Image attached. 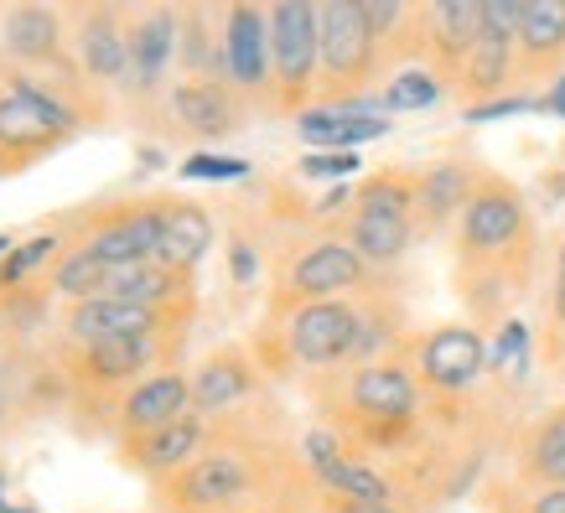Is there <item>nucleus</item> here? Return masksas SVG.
Listing matches in <instances>:
<instances>
[{
  "instance_id": "41",
  "label": "nucleus",
  "mask_w": 565,
  "mask_h": 513,
  "mask_svg": "<svg viewBox=\"0 0 565 513\" xmlns=\"http://www.w3.org/2000/svg\"><path fill=\"white\" fill-rule=\"evenodd\" d=\"M228 275H234V286H249V280L259 275V255L244 239L228 244Z\"/></svg>"
},
{
  "instance_id": "45",
  "label": "nucleus",
  "mask_w": 565,
  "mask_h": 513,
  "mask_svg": "<svg viewBox=\"0 0 565 513\" xmlns=\"http://www.w3.org/2000/svg\"><path fill=\"white\" fill-rule=\"evenodd\" d=\"M140 167H167V156H161V151H156V146H140Z\"/></svg>"
},
{
  "instance_id": "32",
  "label": "nucleus",
  "mask_w": 565,
  "mask_h": 513,
  "mask_svg": "<svg viewBox=\"0 0 565 513\" xmlns=\"http://www.w3.org/2000/svg\"><path fill=\"white\" fill-rule=\"evenodd\" d=\"M52 255H57V234H36V239L17 244L11 255L0 259V286H6V291H17L21 280H26L32 270H42Z\"/></svg>"
},
{
  "instance_id": "47",
  "label": "nucleus",
  "mask_w": 565,
  "mask_h": 513,
  "mask_svg": "<svg viewBox=\"0 0 565 513\" xmlns=\"http://www.w3.org/2000/svg\"><path fill=\"white\" fill-rule=\"evenodd\" d=\"M11 249H17V244H11V234H0V259L11 255Z\"/></svg>"
},
{
  "instance_id": "38",
  "label": "nucleus",
  "mask_w": 565,
  "mask_h": 513,
  "mask_svg": "<svg viewBox=\"0 0 565 513\" xmlns=\"http://www.w3.org/2000/svg\"><path fill=\"white\" fill-rule=\"evenodd\" d=\"M524 6L530 0H482V32H498V36H509V42H519Z\"/></svg>"
},
{
  "instance_id": "30",
  "label": "nucleus",
  "mask_w": 565,
  "mask_h": 513,
  "mask_svg": "<svg viewBox=\"0 0 565 513\" xmlns=\"http://www.w3.org/2000/svg\"><path fill=\"white\" fill-rule=\"evenodd\" d=\"M524 467H530V478H540V488H565V410L534 426Z\"/></svg>"
},
{
  "instance_id": "25",
  "label": "nucleus",
  "mask_w": 565,
  "mask_h": 513,
  "mask_svg": "<svg viewBox=\"0 0 565 513\" xmlns=\"http://www.w3.org/2000/svg\"><path fill=\"white\" fill-rule=\"evenodd\" d=\"M57 36H63V26H57V11H47V6H11L0 21V47L21 63H47L57 52Z\"/></svg>"
},
{
  "instance_id": "26",
  "label": "nucleus",
  "mask_w": 565,
  "mask_h": 513,
  "mask_svg": "<svg viewBox=\"0 0 565 513\" xmlns=\"http://www.w3.org/2000/svg\"><path fill=\"white\" fill-rule=\"evenodd\" d=\"M514 68H519L514 42H509V36H498V32H482L478 47L467 52V63H462L457 78H462L467 94H498V99H503V84L514 78Z\"/></svg>"
},
{
  "instance_id": "31",
  "label": "nucleus",
  "mask_w": 565,
  "mask_h": 513,
  "mask_svg": "<svg viewBox=\"0 0 565 513\" xmlns=\"http://www.w3.org/2000/svg\"><path fill=\"white\" fill-rule=\"evenodd\" d=\"M104 280H109V270H104L88 249H73V255L57 265V275H52V286H57L63 296H73V307H78V301H99Z\"/></svg>"
},
{
  "instance_id": "48",
  "label": "nucleus",
  "mask_w": 565,
  "mask_h": 513,
  "mask_svg": "<svg viewBox=\"0 0 565 513\" xmlns=\"http://www.w3.org/2000/svg\"><path fill=\"white\" fill-rule=\"evenodd\" d=\"M0 513H26V509H11V503H0Z\"/></svg>"
},
{
  "instance_id": "17",
  "label": "nucleus",
  "mask_w": 565,
  "mask_h": 513,
  "mask_svg": "<svg viewBox=\"0 0 565 513\" xmlns=\"http://www.w3.org/2000/svg\"><path fill=\"white\" fill-rule=\"evenodd\" d=\"M161 311H146V307H130V301H109V296H99V301H78V307L68 311V332L78 342H104V338H151L161 332Z\"/></svg>"
},
{
  "instance_id": "12",
  "label": "nucleus",
  "mask_w": 565,
  "mask_h": 513,
  "mask_svg": "<svg viewBox=\"0 0 565 513\" xmlns=\"http://www.w3.org/2000/svg\"><path fill=\"white\" fill-rule=\"evenodd\" d=\"M420 36H426L436 73H462L467 52L478 47L482 36V0H436L420 11Z\"/></svg>"
},
{
  "instance_id": "10",
  "label": "nucleus",
  "mask_w": 565,
  "mask_h": 513,
  "mask_svg": "<svg viewBox=\"0 0 565 513\" xmlns=\"http://www.w3.org/2000/svg\"><path fill=\"white\" fill-rule=\"evenodd\" d=\"M488 368V342L478 327H436L420 342V384L436 394H467Z\"/></svg>"
},
{
  "instance_id": "3",
  "label": "nucleus",
  "mask_w": 565,
  "mask_h": 513,
  "mask_svg": "<svg viewBox=\"0 0 565 513\" xmlns=\"http://www.w3.org/2000/svg\"><path fill=\"white\" fill-rule=\"evenodd\" d=\"M317 36H322V78L338 88V99L359 94L384 63L379 36L369 32L359 0H327L317 6Z\"/></svg>"
},
{
  "instance_id": "6",
  "label": "nucleus",
  "mask_w": 565,
  "mask_h": 513,
  "mask_svg": "<svg viewBox=\"0 0 565 513\" xmlns=\"http://www.w3.org/2000/svg\"><path fill=\"white\" fill-rule=\"evenodd\" d=\"M363 311L353 301H301L286 322V348L296 363L307 368H327V363L353 359Z\"/></svg>"
},
{
  "instance_id": "4",
  "label": "nucleus",
  "mask_w": 565,
  "mask_h": 513,
  "mask_svg": "<svg viewBox=\"0 0 565 513\" xmlns=\"http://www.w3.org/2000/svg\"><path fill=\"white\" fill-rule=\"evenodd\" d=\"M73 109L57 94H47L42 84H32L26 73L0 78V151L32 156L57 146L63 136H73Z\"/></svg>"
},
{
  "instance_id": "2",
  "label": "nucleus",
  "mask_w": 565,
  "mask_h": 513,
  "mask_svg": "<svg viewBox=\"0 0 565 513\" xmlns=\"http://www.w3.org/2000/svg\"><path fill=\"white\" fill-rule=\"evenodd\" d=\"M270 63H275V104L301 109L317 73H322V36H317V6L311 0H280L270 6Z\"/></svg>"
},
{
  "instance_id": "9",
  "label": "nucleus",
  "mask_w": 565,
  "mask_h": 513,
  "mask_svg": "<svg viewBox=\"0 0 565 513\" xmlns=\"http://www.w3.org/2000/svg\"><path fill=\"white\" fill-rule=\"evenodd\" d=\"M223 78L244 94H265L275 84L270 11H259L249 0L228 6V17H223Z\"/></svg>"
},
{
  "instance_id": "37",
  "label": "nucleus",
  "mask_w": 565,
  "mask_h": 513,
  "mask_svg": "<svg viewBox=\"0 0 565 513\" xmlns=\"http://www.w3.org/2000/svg\"><path fill=\"white\" fill-rule=\"evenodd\" d=\"M359 151H307L301 156V177H332V182H353L359 171Z\"/></svg>"
},
{
  "instance_id": "14",
  "label": "nucleus",
  "mask_w": 565,
  "mask_h": 513,
  "mask_svg": "<svg viewBox=\"0 0 565 513\" xmlns=\"http://www.w3.org/2000/svg\"><path fill=\"white\" fill-rule=\"evenodd\" d=\"M213 249V218L207 207L198 203H161V244H156V259L177 275H192Z\"/></svg>"
},
{
  "instance_id": "29",
  "label": "nucleus",
  "mask_w": 565,
  "mask_h": 513,
  "mask_svg": "<svg viewBox=\"0 0 565 513\" xmlns=\"http://www.w3.org/2000/svg\"><path fill=\"white\" fill-rule=\"evenodd\" d=\"M322 488L327 493H338L343 503H363V509H394L390 498H394V488H390V478L384 472H374L369 462H338L332 472L322 478Z\"/></svg>"
},
{
  "instance_id": "40",
  "label": "nucleus",
  "mask_w": 565,
  "mask_h": 513,
  "mask_svg": "<svg viewBox=\"0 0 565 513\" xmlns=\"http://www.w3.org/2000/svg\"><path fill=\"white\" fill-rule=\"evenodd\" d=\"M530 109H540V99H524V94H503V99L472 104V109H467V125H488V120H514V115H530Z\"/></svg>"
},
{
  "instance_id": "35",
  "label": "nucleus",
  "mask_w": 565,
  "mask_h": 513,
  "mask_svg": "<svg viewBox=\"0 0 565 513\" xmlns=\"http://www.w3.org/2000/svg\"><path fill=\"white\" fill-rule=\"evenodd\" d=\"M301 462L311 467V478H317V482H322L338 462H348L343 441H338V430H307V436H301Z\"/></svg>"
},
{
  "instance_id": "46",
  "label": "nucleus",
  "mask_w": 565,
  "mask_h": 513,
  "mask_svg": "<svg viewBox=\"0 0 565 513\" xmlns=\"http://www.w3.org/2000/svg\"><path fill=\"white\" fill-rule=\"evenodd\" d=\"M332 513H394V509H363V503H338Z\"/></svg>"
},
{
  "instance_id": "22",
  "label": "nucleus",
  "mask_w": 565,
  "mask_h": 513,
  "mask_svg": "<svg viewBox=\"0 0 565 513\" xmlns=\"http://www.w3.org/2000/svg\"><path fill=\"white\" fill-rule=\"evenodd\" d=\"M203 420L198 415H182V420H172V426L151 430V436H136V467L140 472H182V467H192L198 457H203Z\"/></svg>"
},
{
  "instance_id": "19",
  "label": "nucleus",
  "mask_w": 565,
  "mask_h": 513,
  "mask_svg": "<svg viewBox=\"0 0 565 513\" xmlns=\"http://www.w3.org/2000/svg\"><path fill=\"white\" fill-rule=\"evenodd\" d=\"M519 73L540 78L555 63H565V0H530L524 6V26H519Z\"/></svg>"
},
{
  "instance_id": "20",
  "label": "nucleus",
  "mask_w": 565,
  "mask_h": 513,
  "mask_svg": "<svg viewBox=\"0 0 565 513\" xmlns=\"http://www.w3.org/2000/svg\"><path fill=\"white\" fill-rule=\"evenodd\" d=\"M472 167H462V161H436V167L415 182V213H420V223H426L430 234L441 228V223L462 218V207L472 203Z\"/></svg>"
},
{
  "instance_id": "49",
  "label": "nucleus",
  "mask_w": 565,
  "mask_h": 513,
  "mask_svg": "<svg viewBox=\"0 0 565 513\" xmlns=\"http://www.w3.org/2000/svg\"><path fill=\"white\" fill-rule=\"evenodd\" d=\"M561 275H565V249H561Z\"/></svg>"
},
{
  "instance_id": "21",
  "label": "nucleus",
  "mask_w": 565,
  "mask_h": 513,
  "mask_svg": "<svg viewBox=\"0 0 565 513\" xmlns=\"http://www.w3.org/2000/svg\"><path fill=\"white\" fill-rule=\"evenodd\" d=\"M172 115L182 120V130L207 140H223L234 130V99L218 78H188L172 88Z\"/></svg>"
},
{
  "instance_id": "23",
  "label": "nucleus",
  "mask_w": 565,
  "mask_h": 513,
  "mask_svg": "<svg viewBox=\"0 0 565 513\" xmlns=\"http://www.w3.org/2000/svg\"><path fill=\"white\" fill-rule=\"evenodd\" d=\"M249 389H255V363L244 359L239 348H223V353H213V359L192 374V405H198L203 415L239 405Z\"/></svg>"
},
{
  "instance_id": "15",
  "label": "nucleus",
  "mask_w": 565,
  "mask_h": 513,
  "mask_svg": "<svg viewBox=\"0 0 565 513\" xmlns=\"http://www.w3.org/2000/svg\"><path fill=\"white\" fill-rule=\"evenodd\" d=\"M192 405V378L182 374H151V378H140L136 389L125 394V405H120V420L130 436H151V430L161 426H172V420H182Z\"/></svg>"
},
{
  "instance_id": "1",
  "label": "nucleus",
  "mask_w": 565,
  "mask_h": 513,
  "mask_svg": "<svg viewBox=\"0 0 565 513\" xmlns=\"http://www.w3.org/2000/svg\"><path fill=\"white\" fill-rule=\"evenodd\" d=\"M415 234V182L399 171H379L359 188L348 244L359 249L363 265H394L411 249Z\"/></svg>"
},
{
  "instance_id": "8",
  "label": "nucleus",
  "mask_w": 565,
  "mask_h": 513,
  "mask_svg": "<svg viewBox=\"0 0 565 513\" xmlns=\"http://www.w3.org/2000/svg\"><path fill=\"white\" fill-rule=\"evenodd\" d=\"M415 405H420V389H415L411 368L399 363H363L348 374V410L363 426H374V436H394L399 426H411Z\"/></svg>"
},
{
  "instance_id": "24",
  "label": "nucleus",
  "mask_w": 565,
  "mask_h": 513,
  "mask_svg": "<svg viewBox=\"0 0 565 513\" xmlns=\"http://www.w3.org/2000/svg\"><path fill=\"white\" fill-rule=\"evenodd\" d=\"M78 57L94 78H125L130 73V32L120 26L115 11H88L84 32H78Z\"/></svg>"
},
{
  "instance_id": "16",
  "label": "nucleus",
  "mask_w": 565,
  "mask_h": 513,
  "mask_svg": "<svg viewBox=\"0 0 565 513\" xmlns=\"http://www.w3.org/2000/svg\"><path fill=\"white\" fill-rule=\"evenodd\" d=\"M177 47H182V17L177 11H146L130 26V84L140 94H151L161 84V73L172 68Z\"/></svg>"
},
{
  "instance_id": "39",
  "label": "nucleus",
  "mask_w": 565,
  "mask_h": 513,
  "mask_svg": "<svg viewBox=\"0 0 565 513\" xmlns=\"http://www.w3.org/2000/svg\"><path fill=\"white\" fill-rule=\"evenodd\" d=\"M394 327H399L394 317H363V322H359V342H353V363H359V368L374 359V353H384V348H390Z\"/></svg>"
},
{
  "instance_id": "34",
  "label": "nucleus",
  "mask_w": 565,
  "mask_h": 513,
  "mask_svg": "<svg viewBox=\"0 0 565 513\" xmlns=\"http://www.w3.org/2000/svg\"><path fill=\"white\" fill-rule=\"evenodd\" d=\"M177 171H182L188 182H244V177H249V161H244V156L198 151V156H188Z\"/></svg>"
},
{
  "instance_id": "11",
  "label": "nucleus",
  "mask_w": 565,
  "mask_h": 513,
  "mask_svg": "<svg viewBox=\"0 0 565 513\" xmlns=\"http://www.w3.org/2000/svg\"><path fill=\"white\" fill-rule=\"evenodd\" d=\"M369 265L359 259V249L348 239H317L307 255L291 265L286 291L296 301H343V291H359Z\"/></svg>"
},
{
  "instance_id": "13",
  "label": "nucleus",
  "mask_w": 565,
  "mask_h": 513,
  "mask_svg": "<svg viewBox=\"0 0 565 513\" xmlns=\"http://www.w3.org/2000/svg\"><path fill=\"white\" fill-rule=\"evenodd\" d=\"M156 244H161V207H130L120 218L99 223L84 239V249L99 259L104 270H120V265L156 259Z\"/></svg>"
},
{
  "instance_id": "33",
  "label": "nucleus",
  "mask_w": 565,
  "mask_h": 513,
  "mask_svg": "<svg viewBox=\"0 0 565 513\" xmlns=\"http://www.w3.org/2000/svg\"><path fill=\"white\" fill-rule=\"evenodd\" d=\"M488 363H493L498 374H514V378L530 374V327H524V322H503L498 342L488 348Z\"/></svg>"
},
{
  "instance_id": "43",
  "label": "nucleus",
  "mask_w": 565,
  "mask_h": 513,
  "mask_svg": "<svg viewBox=\"0 0 565 513\" xmlns=\"http://www.w3.org/2000/svg\"><path fill=\"white\" fill-rule=\"evenodd\" d=\"M540 109H545V115H561V120H565V73L555 78V88H550L545 99H540Z\"/></svg>"
},
{
  "instance_id": "18",
  "label": "nucleus",
  "mask_w": 565,
  "mask_h": 513,
  "mask_svg": "<svg viewBox=\"0 0 565 513\" xmlns=\"http://www.w3.org/2000/svg\"><path fill=\"white\" fill-rule=\"evenodd\" d=\"M394 125L384 115H343V109H301L296 115V136L307 140L311 151H359L369 140H384Z\"/></svg>"
},
{
  "instance_id": "28",
  "label": "nucleus",
  "mask_w": 565,
  "mask_h": 513,
  "mask_svg": "<svg viewBox=\"0 0 565 513\" xmlns=\"http://www.w3.org/2000/svg\"><path fill=\"white\" fill-rule=\"evenodd\" d=\"M441 94H446V78L436 68H405L379 88V109L384 115H420L430 104H441Z\"/></svg>"
},
{
  "instance_id": "27",
  "label": "nucleus",
  "mask_w": 565,
  "mask_h": 513,
  "mask_svg": "<svg viewBox=\"0 0 565 513\" xmlns=\"http://www.w3.org/2000/svg\"><path fill=\"white\" fill-rule=\"evenodd\" d=\"M151 338H104L84 348V374L94 384H130V374H140L151 363Z\"/></svg>"
},
{
  "instance_id": "5",
  "label": "nucleus",
  "mask_w": 565,
  "mask_h": 513,
  "mask_svg": "<svg viewBox=\"0 0 565 513\" xmlns=\"http://www.w3.org/2000/svg\"><path fill=\"white\" fill-rule=\"evenodd\" d=\"M530 239V207L509 182H478L472 203L462 207V255L472 265H498L503 255H514Z\"/></svg>"
},
{
  "instance_id": "36",
  "label": "nucleus",
  "mask_w": 565,
  "mask_h": 513,
  "mask_svg": "<svg viewBox=\"0 0 565 513\" xmlns=\"http://www.w3.org/2000/svg\"><path fill=\"white\" fill-rule=\"evenodd\" d=\"M359 6H363V21H369V32L379 36V47H384V42H394V32L415 21V11L405 6V0H359Z\"/></svg>"
},
{
  "instance_id": "44",
  "label": "nucleus",
  "mask_w": 565,
  "mask_h": 513,
  "mask_svg": "<svg viewBox=\"0 0 565 513\" xmlns=\"http://www.w3.org/2000/svg\"><path fill=\"white\" fill-rule=\"evenodd\" d=\"M550 311H555V317H561V327H565V275H561V280H555V296H550Z\"/></svg>"
},
{
  "instance_id": "42",
  "label": "nucleus",
  "mask_w": 565,
  "mask_h": 513,
  "mask_svg": "<svg viewBox=\"0 0 565 513\" xmlns=\"http://www.w3.org/2000/svg\"><path fill=\"white\" fill-rule=\"evenodd\" d=\"M530 513H565V488H540L530 498Z\"/></svg>"
},
{
  "instance_id": "7",
  "label": "nucleus",
  "mask_w": 565,
  "mask_h": 513,
  "mask_svg": "<svg viewBox=\"0 0 565 513\" xmlns=\"http://www.w3.org/2000/svg\"><path fill=\"white\" fill-rule=\"evenodd\" d=\"M249 488H255V467H249V457L234 451V446H213V451H203L192 467L177 472L172 498L192 513H228L249 498Z\"/></svg>"
}]
</instances>
